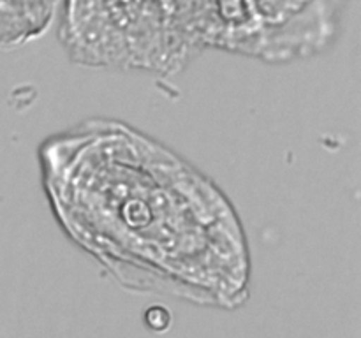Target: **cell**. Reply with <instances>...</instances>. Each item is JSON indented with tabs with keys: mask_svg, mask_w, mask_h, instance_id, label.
Listing matches in <instances>:
<instances>
[{
	"mask_svg": "<svg viewBox=\"0 0 361 338\" xmlns=\"http://www.w3.org/2000/svg\"><path fill=\"white\" fill-rule=\"evenodd\" d=\"M41 182L63 234L129 291L236 308L250 292L235 204L168 144L115 118L51 134Z\"/></svg>",
	"mask_w": 361,
	"mask_h": 338,
	"instance_id": "obj_1",
	"label": "cell"
},
{
	"mask_svg": "<svg viewBox=\"0 0 361 338\" xmlns=\"http://www.w3.org/2000/svg\"><path fill=\"white\" fill-rule=\"evenodd\" d=\"M63 0H0V49H14L48 32Z\"/></svg>",
	"mask_w": 361,
	"mask_h": 338,
	"instance_id": "obj_2",
	"label": "cell"
},
{
	"mask_svg": "<svg viewBox=\"0 0 361 338\" xmlns=\"http://www.w3.org/2000/svg\"><path fill=\"white\" fill-rule=\"evenodd\" d=\"M169 323H171V317H169L168 310L162 306H152L145 313V324L154 331L168 330Z\"/></svg>",
	"mask_w": 361,
	"mask_h": 338,
	"instance_id": "obj_3",
	"label": "cell"
}]
</instances>
